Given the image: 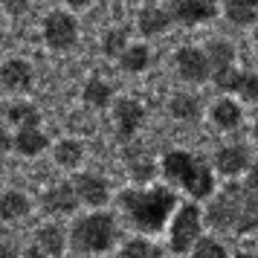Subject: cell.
I'll use <instances>...</instances> for the list:
<instances>
[{
    "label": "cell",
    "instance_id": "1",
    "mask_svg": "<svg viewBox=\"0 0 258 258\" xmlns=\"http://www.w3.org/2000/svg\"><path fill=\"white\" fill-rule=\"evenodd\" d=\"M174 209H177V195L171 186L137 183L134 188H122L119 191V212L142 235L163 232Z\"/></svg>",
    "mask_w": 258,
    "mask_h": 258
},
{
    "label": "cell",
    "instance_id": "2",
    "mask_svg": "<svg viewBox=\"0 0 258 258\" xmlns=\"http://www.w3.org/2000/svg\"><path fill=\"white\" fill-rule=\"evenodd\" d=\"M67 238H70V249L79 255H107L116 249L119 223L110 212L99 206V209H90L87 215L76 218L67 229Z\"/></svg>",
    "mask_w": 258,
    "mask_h": 258
},
{
    "label": "cell",
    "instance_id": "3",
    "mask_svg": "<svg viewBox=\"0 0 258 258\" xmlns=\"http://www.w3.org/2000/svg\"><path fill=\"white\" fill-rule=\"evenodd\" d=\"M160 174L180 186L186 195H191L195 200H206L212 198L215 191V174H212L209 163L203 157H195V154L183 151V148H171V151L163 154L160 160Z\"/></svg>",
    "mask_w": 258,
    "mask_h": 258
},
{
    "label": "cell",
    "instance_id": "4",
    "mask_svg": "<svg viewBox=\"0 0 258 258\" xmlns=\"http://www.w3.org/2000/svg\"><path fill=\"white\" fill-rule=\"evenodd\" d=\"M165 226H168V252L188 255L203 232V212L198 209V203H183L171 212Z\"/></svg>",
    "mask_w": 258,
    "mask_h": 258
},
{
    "label": "cell",
    "instance_id": "5",
    "mask_svg": "<svg viewBox=\"0 0 258 258\" xmlns=\"http://www.w3.org/2000/svg\"><path fill=\"white\" fill-rule=\"evenodd\" d=\"M82 38L79 18L70 9H52L41 21V41L49 52H70Z\"/></svg>",
    "mask_w": 258,
    "mask_h": 258
},
{
    "label": "cell",
    "instance_id": "6",
    "mask_svg": "<svg viewBox=\"0 0 258 258\" xmlns=\"http://www.w3.org/2000/svg\"><path fill=\"white\" fill-rule=\"evenodd\" d=\"M110 116H113V125H116V137L122 142H128L145 125V107H142L140 99L122 96V99H113L110 102Z\"/></svg>",
    "mask_w": 258,
    "mask_h": 258
},
{
    "label": "cell",
    "instance_id": "7",
    "mask_svg": "<svg viewBox=\"0 0 258 258\" xmlns=\"http://www.w3.org/2000/svg\"><path fill=\"white\" fill-rule=\"evenodd\" d=\"M41 212L49 215V218H64V215H76L79 206H82V200L76 195V186H73V180H58V183H52L41 191Z\"/></svg>",
    "mask_w": 258,
    "mask_h": 258
},
{
    "label": "cell",
    "instance_id": "8",
    "mask_svg": "<svg viewBox=\"0 0 258 258\" xmlns=\"http://www.w3.org/2000/svg\"><path fill=\"white\" fill-rule=\"evenodd\" d=\"M70 249V238H67V229L61 226L58 221H47L35 229V238H32V246L26 249V255H41V258H58Z\"/></svg>",
    "mask_w": 258,
    "mask_h": 258
},
{
    "label": "cell",
    "instance_id": "9",
    "mask_svg": "<svg viewBox=\"0 0 258 258\" xmlns=\"http://www.w3.org/2000/svg\"><path fill=\"white\" fill-rule=\"evenodd\" d=\"M174 67H177V76L191 84H203L212 73L206 49H200V47H180L174 52Z\"/></svg>",
    "mask_w": 258,
    "mask_h": 258
},
{
    "label": "cell",
    "instance_id": "10",
    "mask_svg": "<svg viewBox=\"0 0 258 258\" xmlns=\"http://www.w3.org/2000/svg\"><path fill=\"white\" fill-rule=\"evenodd\" d=\"M35 84V67L26 58H6L0 64V87L6 93H26Z\"/></svg>",
    "mask_w": 258,
    "mask_h": 258
},
{
    "label": "cell",
    "instance_id": "11",
    "mask_svg": "<svg viewBox=\"0 0 258 258\" xmlns=\"http://www.w3.org/2000/svg\"><path fill=\"white\" fill-rule=\"evenodd\" d=\"M73 186H76V195L82 200V206L99 209V206H107V200H110V183L102 174L79 171V174L73 177Z\"/></svg>",
    "mask_w": 258,
    "mask_h": 258
},
{
    "label": "cell",
    "instance_id": "12",
    "mask_svg": "<svg viewBox=\"0 0 258 258\" xmlns=\"http://www.w3.org/2000/svg\"><path fill=\"white\" fill-rule=\"evenodd\" d=\"M49 137L44 134L41 125H26V128H15L12 134V151L18 157H26V160H35V157H44L49 151Z\"/></svg>",
    "mask_w": 258,
    "mask_h": 258
},
{
    "label": "cell",
    "instance_id": "13",
    "mask_svg": "<svg viewBox=\"0 0 258 258\" xmlns=\"http://www.w3.org/2000/svg\"><path fill=\"white\" fill-rule=\"evenodd\" d=\"M168 12H171V21H177V24L198 26V24L212 21L218 15V9H215L212 0H171Z\"/></svg>",
    "mask_w": 258,
    "mask_h": 258
},
{
    "label": "cell",
    "instance_id": "14",
    "mask_svg": "<svg viewBox=\"0 0 258 258\" xmlns=\"http://www.w3.org/2000/svg\"><path fill=\"white\" fill-rule=\"evenodd\" d=\"M125 165H128L134 183H151L154 174L160 171V165L154 160V154L145 145H134V140L125 142Z\"/></svg>",
    "mask_w": 258,
    "mask_h": 258
},
{
    "label": "cell",
    "instance_id": "15",
    "mask_svg": "<svg viewBox=\"0 0 258 258\" xmlns=\"http://www.w3.org/2000/svg\"><path fill=\"white\" fill-rule=\"evenodd\" d=\"M174 24L171 21V12L168 6H157V3H148L137 12V32L142 38H160L168 32V26Z\"/></svg>",
    "mask_w": 258,
    "mask_h": 258
},
{
    "label": "cell",
    "instance_id": "16",
    "mask_svg": "<svg viewBox=\"0 0 258 258\" xmlns=\"http://www.w3.org/2000/svg\"><path fill=\"white\" fill-rule=\"evenodd\" d=\"M249 151H246V145L241 142H229V145H221L218 154H215V171H221L223 177H238L244 174L246 168H249Z\"/></svg>",
    "mask_w": 258,
    "mask_h": 258
},
{
    "label": "cell",
    "instance_id": "17",
    "mask_svg": "<svg viewBox=\"0 0 258 258\" xmlns=\"http://www.w3.org/2000/svg\"><path fill=\"white\" fill-rule=\"evenodd\" d=\"M49 151H52V163L64 168V171H76L79 165L84 163V142L76 140V137H64L58 140L55 145H49Z\"/></svg>",
    "mask_w": 258,
    "mask_h": 258
},
{
    "label": "cell",
    "instance_id": "18",
    "mask_svg": "<svg viewBox=\"0 0 258 258\" xmlns=\"http://www.w3.org/2000/svg\"><path fill=\"white\" fill-rule=\"evenodd\" d=\"M29 212H32V200L26 191L21 188H9V191H3L0 195V221L3 223H18L29 218Z\"/></svg>",
    "mask_w": 258,
    "mask_h": 258
},
{
    "label": "cell",
    "instance_id": "19",
    "mask_svg": "<svg viewBox=\"0 0 258 258\" xmlns=\"http://www.w3.org/2000/svg\"><path fill=\"white\" fill-rule=\"evenodd\" d=\"M212 122H215V128L218 131H235L238 125H241V105L235 102V99H229V96H221L215 105H212L209 110Z\"/></svg>",
    "mask_w": 258,
    "mask_h": 258
},
{
    "label": "cell",
    "instance_id": "20",
    "mask_svg": "<svg viewBox=\"0 0 258 258\" xmlns=\"http://www.w3.org/2000/svg\"><path fill=\"white\" fill-rule=\"evenodd\" d=\"M82 102L87 107H93V110H105V107H110V102H113V87H110L105 79L90 76L82 87Z\"/></svg>",
    "mask_w": 258,
    "mask_h": 258
},
{
    "label": "cell",
    "instance_id": "21",
    "mask_svg": "<svg viewBox=\"0 0 258 258\" xmlns=\"http://www.w3.org/2000/svg\"><path fill=\"white\" fill-rule=\"evenodd\" d=\"M203 49H206V58H209L212 73H221V70H226V67L235 64V47H232V41H226V38H212Z\"/></svg>",
    "mask_w": 258,
    "mask_h": 258
},
{
    "label": "cell",
    "instance_id": "22",
    "mask_svg": "<svg viewBox=\"0 0 258 258\" xmlns=\"http://www.w3.org/2000/svg\"><path fill=\"white\" fill-rule=\"evenodd\" d=\"M168 113L180 122H198L203 116V105H200L198 96L191 93H174L168 99Z\"/></svg>",
    "mask_w": 258,
    "mask_h": 258
},
{
    "label": "cell",
    "instance_id": "23",
    "mask_svg": "<svg viewBox=\"0 0 258 258\" xmlns=\"http://www.w3.org/2000/svg\"><path fill=\"white\" fill-rule=\"evenodd\" d=\"M116 61L125 73H134V76L137 73H145L151 67V47L148 44H128Z\"/></svg>",
    "mask_w": 258,
    "mask_h": 258
},
{
    "label": "cell",
    "instance_id": "24",
    "mask_svg": "<svg viewBox=\"0 0 258 258\" xmlns=\"http://www.w3.org/2000/svg\"><path fill=\"white\" fill-rule=\"evenodd\" d=\"M3 116H6V125H12V128H26V125H41V110H38L35 102H12V105H6L3 110Z\"/></svg>",
    "mask_w": 258,
    "mask_h": 258
},
{
    "label": "cell",
    "instance_id": "25",
    "mask_svg": "<svg viewBox=\"0 0 258 258\" xmlns=\"http://www.w3.org/2000/svg\"><path fill=\"white\" fill-rule=\"evenodd\" d=\"M223 15L235 26H252L258 24V0H226Z\"/></svg>",
    "mask_w": 258,
    "mask_h": 258
},
{
    "label": "cell",
    "instance_id": "26",
    "mask_svg": "<svg viewBox=\"0 0 258 258\" xmlns=\"http://www.w3.org/2000/svg\"><path fill=\"white\" fill-rule=\"evenodd\" d=\"M116 252L122 258H157V255H163V249L151 241V235H142V232L137 238H128Z\"/></svg>",
    "mask_w": 258,
    "mask_h": 258
},
{
    "label": "cell",
    "instance_id": "27",
    "mask_svg": "<svg viewBox=\"0 0 258 258\" xmlns=\"http://www.w3.org/2000/svg\"><path fill=\"white\" fill-rule=\"evenodd\" d=\"M102 52H105L107 58H119L122 55V49L128 47V29L125 26H110V29H105L102 32Z\"/></svg>",
    "mask_w": 258,
    "mask_h": 258
},
{
    "label": "cell",
    "instance_id": "28",
    "mask_svg": "<svg viewBox=\"0 0 258 258\" xmlns=\"http://www.w3.org/2000/svg\"><path fill=\"white\" fill-rule=\"evenodd\" d=\"M188 255H195V258H223L226 255V246H223L218 238H203V235H200L198 244L191 246Z\"/></svg>",
    "mask_w": 258,
    "mask_h": 258
},
{
    "label": "cell",
    "instance_id": "29",
    "mask_svg": "<svg viewBox=\"0 0 258 258\" xmlns=\"http://www.w3.org/2000/svg\"><path fill=\"white\" fill-rule=\"evenodd\" d=\"M238 96L244 102H258V73H244V82L238 87Z\"/></svg>",
    "mask_w": 258,
    "mask_h": 258
},
{
    "label": "cell",
    "instance_id": "30",
    "mask_svg": "<svg viewBox=\"0 0 258 258\" xmlns=\"http://www.w3.org/2000/svg\"><path fill=\"white\" fill-rule=\"evenodd\" d=\"M9 151H12V131H9L6 122H0V157Z\"/></svg>",
    "mask_w": 258,
    "mask_h": 258
},
{
    "label": "cell",
    "instance_id": "31",
    "mask_svg": "<svg viewBox=\"0 0 258 258\" xmlns=\"http://www.w3.org/2000/svg\"><path fill=\"white\" fill-rule=\"evenodd\" d=\"M29 3H32V0H0V6L9 9V12H15V15H24L26 9H29Z\"/></svg>",
    "mask_w": 258,
    "mask_h": 258
},
{
    "label": "cell",
    "instance_id": "32",
    "mask_svg": "<svg viewBox=\"0 0 258 258\" xmlns=\"http://www.w3.org/2000/svg\"><path fill=\"white\" fill-rule=\"evenodd\" d=\"M58 6H64V9H70V12H84L93 0H55Z\"/></svg>",
    "mask_w": 258,
    "mask_h": 258
},
{
    "label": "cell",
    "instance_id": "33",
    "mask_svg": "<svg viewBox=\"0 0 258 258\" xmlns=\"http://www.w3.org/2000/svg\"><path fill=\"white\" fill-rule=\"evenodd\" d=\"M0 255H18V246L9 244V241H6V244H0Z\"/></svg>",
    "mask_w": 258,
    "mask_h": 258
},
{
    "label": "cell",
    "instance_id": "34",
    "mask_svg": "<svg viewBox=\"0 0 258 258\" xmlns=\"http://www.w3.org/2000/svg\"><path fill=\"white\" fill-rule=\"evenodd\" d=\"M252 137H255V145H258V122H255V131H252ZM249 168H255V171H258V157H255V163H249Z\"/></svg>",
    "mask_w": 258,
    "mask_h": 258
},
{
    "label": "cell",
    "instance_id": "35",
    "mask_svg": "<svg viewBox=\"0 0 258 258\" xmlns=\"http://www.w3.org/2000/svg\"><path fill=\"white\" fill-rule=\"evenodd\" d=\"M3 32H6V21H3V15H0V38H3Z\"/></svg>",
    "mask_w": 258,
    "mask_h": 258
},
{
    "label": "cell",
    "instance_id": "36",
    "mask_svg": "<svg viewBox=\"0 0 258 258\" xmlns=\"http://www.w3.org/2000/svg\"><path fill=\"white\" fill-rule=\"evenodd\" d=\"M128 3H140V0H128Z\"/></svg>",
    "mask_w": 258,
    "mask_h": 258
},
{
    "label": "cell",
    "instance_id": "37",
    "mask_svg": "<svg viewBox=\"0 0 258 258\" xmlns=\"http://www.w3.org/2000/svg\"><path fill=\"white\" fill-rule=\"evenodd\" d=\"M212 3H218V0H212Z\"/></svg>",
    "mask_w": 258,
    "mask_h": 258
}]
</instances>
